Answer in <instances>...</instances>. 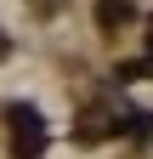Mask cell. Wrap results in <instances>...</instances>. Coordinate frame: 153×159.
<instances>
[{
	"label": "cell",
	"mask_w": 153,
	"mask_h": 159,
	"mask_svg": "<svg viewBox=\"0 0 153 159\" xmlns=\"http://www.w3.org/2000/svg\"><path fill=\"white\" fill-rule=\"evenodd\" d=\"M11 119H17V159H34L40 153V119H34L28 108H17Z\"/></svg>",
	"instance_id": "cell-1"
}]
</instances>
